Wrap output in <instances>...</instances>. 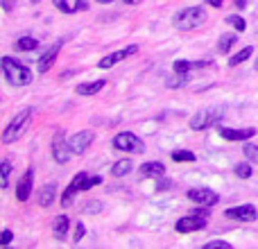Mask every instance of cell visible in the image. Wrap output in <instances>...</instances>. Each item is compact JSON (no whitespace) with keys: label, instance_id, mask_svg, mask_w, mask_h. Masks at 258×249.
Wrapping results in <instances>:
<instances>
[{"label":"cell","instance_id":"836d02e7","mask_svg":"<svg viewBox=\"0 0 258 249\" xmlns=\"http://www.w3.org/2000/svg\"><path fill=\"white\" fill-rule=\"evenodd\" d=\"M84 233H86L84 224H82V222H77V224H75V236H73V240H75V242H80L82 238H84Z\"/></svg>","mask_w":258,"mask_h":249},{"label":"cell","instance_id":"f35d334b","mask_svg":"<svg viewBox=\"0 0 258 249\" xmlns=\"http://www.w3.org/2000/svg\"><path fill=\"white\" fill-rule=\"evenodd\" d=\"M3 7L7 9V12H12V7H14V0H3Z\"/></svg>","mask_w":258,"mask_h":249},{"label":"cell","instance_id":"30bf717a","mask_svg":"<svg viewBox=\"0 0 258 249\" xmlns=\"http://www.w3.org/2000/svg\"><path fill=\"white\" fill-rule=\"evenodd\" d=\"M71 154H73V150H71V145H68V141H63L61 134H57V136H54V141H52V156H54V161L63 165V163H68V161H71Z\"/></svg>","mask_w":258,"mask_h":249},{"label":"cell","instance_id":"9c48e42d","mask_svg":"<svg viewBox=\"0 0 258 249\" xmlns=\"http://www.w3.org/2000/svg\"><path fill=\"white\" fill-rule=\"evenodd\" d=\"M229 220H238V222H254L258 218V209H254L251 204H242V206H231L224 211Z\"/></svg>","mask_w":258,"mask_h":249},{"label":"cell","instance_id":"d4e9b609","mask_svg":"<svg viewBox=\"0 0 258 249\" xmlns=\"http://www.w3.org/2000/svg\"><path fill=\"white\" fill-rule=\"evenodd\" d=\"M9 174H12V163H9L7 159L3 161V165H0V183H3V188H7V183H9Z\"/></svg>","mask_w":258,"mask_h":249},{"label":"cell","instance_id":"ac0fdd59","mask_svg":"<svg viewBox=\"0 0 258 249\" xmlns=\"http://www.w3.org/2000/svg\"><path fill=\"white\" fill-rule=\"evenodd\" d=\"M236 41H238V34H236V32H227V34H222V36L218 39V52L227 54L229 50L236 45Z\"/></svg>","mask_w":258,"mask_h":249},{"label":"cell","instance_id":"5b68a950","mask_svg":"<svg viewBox=\"0 0 258 249\" xmlns=\"http://www.w3.org/2000/svg\"><path fill=\"white\" fill-rule=\"evenodd\" d=\"M222 113H224V111H222V109H218V107L202 109V111H197L195 116L190 118V129H192V132H202V129L213 127L215 122H220Z\"/></svg>","mask_w":258,"mask_h":249},{"label":"cell","instance_id":"9a60e30c","mask_svg":"<svg viewBox=\"0 0 258 249\" xmlns=\"http://www.w3.org/2000/svg\"><path fill=\"white\" fill-rule=\"evenodd\" d=\"M54 195H57V183H45L43 188L39 191V195H36V202H39V206H50L54 202Z\"/></svg>","mask_w":258,"mask_h":249},{"label":"cell","instance_id":"d6986e66","mask_svg":"<svg viewBox=\"0 0 258 249\" xmlns=\"http://www.w3.org/2000/svg\"><path fill=\"white\" fill-rule=\"evenodd\" d=\"M204 66H211V61H183V59H179V61H174V73H181V75H186L188 71H192V68H204Z\"/></svg>","mask_w":258,"mask_h":249},{"label":"cell","instance_id":"3957f363","mask_svg":"<svg viewBox=\"0 0 258 249\" xmlns=\"http://www.w3.org/2000/svg\"><path fill=\"white\" fill-rule=\"evenodd\" d=\"M204 21H206L204 7H186V9L174 14V18H172L174 27H177V30H183V32L195 30V27H200Z\"/></svg>","mask_w":258,"mask_h":249},{"label":"cell","instance_id":"44dd1931","mask_svg":"<svg viewBox=\"0 0 258 249\" xmlns=\"http://www.w3.org/2000/svg\"><path fill=\"white\" fill-rule=\"evenodd\" d=\"M132 168H134L132 159H120V161H118V163H113L111 174H113V177H125V174L132 172Z\"/></svg>","mask_w":258,"mask_h":249},{"label":"cell","instance_id":"cb8c5ba5","mask_svg":"<svg viewBox=\"0 0 258 249\" xmlns=\"http://www.w3.org/2000/svg\"><path fill=\"white\" fill-rule=\"evenodd\" d=\"M172 159L177 161V163H192L195 154H192L190 150H177V152H172Z\"/></svg>","mask_w":258,"mask_h":249},{"label":"cell","instance_id":"4316f807","mask_svg":"<svg viewBox=\"0 0 258 249\" xmlns=\"http://www.w3.org/2000/svg\"><path fill=\"white\" fill-rule=\"evenodd\" d=\"M242 154H245L249 161L258 163V145H254V143H247V145L242 147Z\"/></svg>","mask_w":258,"mask_h":249},{"label":"cell","instance_id":"83f0119b","mask_svg":"<svg viewBox=\"0 0 258 249\" xmlns=\"http://www.w3.org/2000/svg\"><path fill=\"white\" fill-rule=\"evenodd\" d=\"M233 172H236V177H240V179H249L251 177V165L249 163H238L236 168H233Z\"/></svg>","mask_w":258,"mask_h":249},{"label":"cell","instance_id":"f546056e","mask_svg":"<svg viewBox=\"0 0 258 249\" xmlns=\"http://www.w3.org/2000/svg\"><path fill=\"white\" fill-rule=\"evenodd\" d=\"M227 23H229V25H233V27H236L238 32H245V27H247L245 18H240V16H238V14H236V16H227Z\"/></svg>","mask_w":258,"mask_h":249},{"label":"cell","instance_id":"ba28073f","mask_svg":"<svg viewBox=\"0 0 258 249\" xmlns=\"http://www.w3.org/2000/svg\"><path fill=\"white\" fill-rule=\"evenodd\" d=\"M93 141H95V134L89 132V129H84V132L73 134V136L68 138V145H71L73 154H84V152L91 147V143H93Z\"/></svg>","mask_w":258,"mask_h":249},{"label":"cell","instance_id":"7402d4cb","mask_svg":"<svg viewBox=\"0 0 258 249\" xmlns=\"http://www.w3.org/2000/svg\"><path fill=\"white\" fill-rule=\"evenodd\" d=\"M16 48L23 50V52H32V50L39 48V41H36L34 36H21V39L16 41Z\"/></svg>","mask_w":258,"mask_h":249},{"label":"cell","instance_id":"60d3db41","mask_svg":"<svg viewBox=\"0 0 258 249\" xmlns=\"http://www.w3.org/2000/svg\"><path fill=\"white\" fill-rule=\"evenodd\" d=\"M236 5H238V7H245V5H247V0H236Z\"/></svg>","mask_w":258,"mask_h":249},{"label":"cell","instance_id":"1f68e13d","mask_svg":"<svg viewBox=\"0 0 258 249\" xmlns=\"http://www.w3.org/2000/svg\"><path fill=\"white\" fill-rule=\"evenodd\" d=\"M204 247H206V249H218V247H222V249H229L231 245H229L227 240H211V242H206Z\"/></svg>","mask_w":258,"mask_h":249},{"label":"cell","instance_id":"ab89813d","mask_svg":"<svg viewBox=\"0 0 258 249\" xmlns=\"http://www.w3.org/2000/svg\"><path fill=\"white\" fill-rule=\"evenodd\" d=\"M143 0H125V5H141Z\"/></svg>","mask_w":258,"mask_h":249},{"label":"cell","instance_id":"7bdbcfd3","mask_svg":"<svg viewBox=\"0 0 258 249\" xmlns=\"http://www.w3.org/2000/svg\"><path fill=\"white\" fill-rule=\"evenodd\" d=\"M256 71H258V59H256Z\"/></svg>","mask_w":258,"mask_h":249},{"label":"cell","instance_id":"8d00e7d4","mask_svg":"<svg viewBox=\"0 0 258 249\" xmlns=\"http://www.w3.org/2000/svg\"><path fill=\"white\" fill-rule=\"evenodd\" d=\"M89 7V3H86V0H77V5L73 9H75V12H82V9H86Z\"/></svg>","mask_w":258,"mask_h":249},{"label":"cell","instance_id":"603a6c76","mask_svg":"<svg viewBox=\"0 0 258 249\" xmlns=\"http://www.w3.org/2000/svg\"><path fill=\"white\" fill-rule=\"evenodd\" d=\"M251 54H254V48H251V45H247V48H242L240 52H236L233 54L231 59H229V66H238V64H242V61H247V59L251 57Z\"/></svg>","mask_w":258,"mask_h":249},{"label":"cell","instance_id":"4dcf8cb0","mask_svg":"<svg viewBox=\"0 0 258 249\" xmlns=\"http://www.w3.org/2000/svg\"><path fill=\"white\" fill-rule=\"evenodd\" d=\"M183 82H186V80H183L181 73H177V77H168V86H170V89H177V86H183Z\"/></svg>","mask_w":258,"mask_h":249},{"label":"cell","instance_id":"8fae6325","mask_svg":"<svg viewBox=\"0 0 258 249\" xmlns=\"http://www.w3.org/2000/svg\"><path fill=\"white\" fill-rule=\"evenodd\" d=\"M32 183H34V170L27 168L25 174L18 179V186H16V200L18 202H27L32 195Z\"/></svg>","mask_w":258,"mask_h":249},{"label":"cell","instance_id":"7c38bea8","mask_svg":"<svg viewBox=\"0 0 258 249\" xmlns=\"http://www.w3.org/2000/svg\"><path fill=\"white\" fill-rule=\"evenodd\" d=\"M136 52H138V45H127V48L118 50V52H113V54H107V57H102V59H100L98 66H100V68H104V71H109V68H111L113 64L122 61L125 57H132V54H136Z\"/></svg>","mask_w":258,"mask_h":249},{"label":"cell","instance_id":"d6a6232c","mask_svg":"<svg viewBox=\"0 0 258 249\" xmlns=\"http://www.w3.org/2000/svg\"><path fill=\"white\" fill-rule=\"evenodd\" d=\"M102 183V177H86V183H84V191H91L93 186H100Z\"/></svg>","mask_w":258,"mask_h":249},{"label":"cell","instance_id":"4fadbf2b","mask_svg":"<svg viewBox=\"0 0 258 249\" xmlns=\"http://www.w3.org/2000/svg\"><path fill=\"white\" fill-rule=\"evenodd\" d=\"M59 50H61V43H54L52 48H48L43 54L39 57V64H36V68H39V73H48L50 68H52V64L57 61V54Z\"/></svg>","mask_w":258,"mask_h":249},{"label":"cell","instance_id":"d590c367","mask_svg":"<svg viewBox=\"0 0 258 249\" xmlns=\"http://www.w3.org/2000/svg\"><path fill=\"white\" fill-rule=\"evenodd\" d=\"M12 231H5L3 233V238H0V245H9V242H12Z\"/></svg>","mask_w":258,"mask_h":249},{"label":"cell","instance_id":"484cf974","mask_svg":"<svg viewBox=\"0 0 258 249\" xmlns=\"http://www.w3.org/2000/svg\"><path fill=\"white\" fill-rule=\"evenodd\" d=\"M82 211H84V213H89V215H98L100 211H102V202L91 200V202H86V204L82 206Z\"/></svg>","mask_w":258,"mask_h":249},{"label":"cell","instance_id":"ffe728a7","mask_svg":"<svg viewBox=\"0 0 258 249\" xmlns=\"http://www.w3.org/2000/svg\"><path fill=\"white\" fill-rule=\"evenodd\" d=\"M107 84L104 80H95V82H86V84L77 86V95H95L98 91H102V86Z\"/></svg>","mask_w":258,"mask_h":249},{"label":"cell","instance_id":"b9f144b4","mask_svg":"<svg viewBox=\"0 0 258 249\" xmlns=\"http://www.w3.org/2000/svg\"><path fill=\"white\" fill-rule=\"evenodd\" d=\"M100 5H107V3H113V0H98Z\"/></svg>","mask_w":258,"mask_h":249},{"label":"cell","instance_id":"2e32d148","mask_svg":"<svg viewBox=\"0 0 258 249\" xmlns=\"http://www.w3.org/2000/svg\"><path fill=\"white\" fill-rule=\"evenodd\" d=\"M141 174L143 177H152V179H159L165 174V165L159 163V161H150V163H143L141 165Z\"/></svg>","mask_w":258,"mask_h":249},{"label":"cell","instance_id":"8992f818","mask_svg":"<svg viewBox=\"0 0 258 249\" xmlns=\"http://www.w3.org/2000/svg\"><path fill=\"white\" fill-rule=\"evenodd\" d=\"M113 147L120 152H129V154H143L145 152V143L132 132H120L113 138Z\"/></svg>","mask_w":258,"mask_h":249},{"label":"cell","instance_id":"74e56055","mask_svg":"<svg viewBox=\"0 0 258 249\" xmlns=\"http://www.w3.org/2000/svg\"><path fill=\"white\" fill-rule=\"evenodd\" d=\"M206 3H209L211 7H215V9H218V7H222V5H224V0H206Z\"/></svg>","mask_w":258,"mask_h":249},{"label":"cell","instance_id":"52a82bcc","mask_svg":"<svg viewBox=\"0 0 258 249\" xmlns=\"http://www.w3.org/2000/svg\"><path fill=\"white\" fill-rule=\"evenodd\" d=\"M188 200L209 209V206H215V204H218V202H220V195H218L215 191H211V188H190V191H188Z\"/></svg>","mask_w":258,"mask_h":249},{"label":"cell","instance_id":"6da1fadb","mask_svg":"<svg viewBox=\"0 0 258 249\" xmlns=\"http://www.w3.org/2000/svg\"><path fill=\"white\" fill-rule=\"evenodd\" d=\"M32 109H23V111H18L16 116L12 118V122L5 127V132H3V143L5 145H9V143H14V141H18V138L25 134V129L30 127V120H32Z\"/></svg>","mask_w":258,"mask_h":249},{"label":"cell","instance_id":"e575fe53","mask_svg":"<svg viewBox=\"0 0 258 249\" xmlns=\"http://www.w3.org/2000/svg\"><path fill=\"white\" fill-rule=\"evenodd\" d=\"M52 3L57 5V7L61 9L63 14H75V9H71V7H68V5H66V0H52Z\"/></svg>","mask_w":258,"mask_h":249},{"label":"cell","instance_id":"e0dca14e","mask_svg":"<svg viewBox=\"0 0 258 249\" xmlns=\"http://www.w3.org/2000/svg\"><path fill=\"white\" fill-rule=\"evenodd\" d=\"M68 218L66 215H57L54 218V224H52V233H54V238L57 240H66V236H68Z\"/></svg>","mask_w":258,"mask_h":249},{"label":"cell","instance_id":"f1b7e54d","mask_svg":"<svg viewBox=\"0 0 258 249\" xmlns=\"http://www.w3.org/2000/svg\"><path fill=\"white\" fill-rule=\"evenodd\" d=\"M75 193H80V191H77V188L71 183V186L66 188V193H63V197H61V206H63V209H68V206H71V202H73V197H75Z\"/></svg>","mask_w":258,"mask_h":249},{"label":"cell","instance_id":"277c9868","mask_svg":"<svg viewBox=\"0 0 258 249\" xmlns=\"http://www.w3.org/2000/svg\"><path fill=\"white\" fill-rule=\"evenodd\" d=\"M206 222H209V211H206V206H200V209L190 211L186 218L177 220L174 229H177L179 233H190V231H200V229H204Z\"/></svg>","mask_w":258,"mask_h":249},{"label":"cell","instance_id":"5bb4252c","mask_svg":"<svg viewBox=\"0 0 258 249\" xmlns=\"http://www.w3.org/2000/svg\"><path fill=\"white\" fill-rule=\"evenodd\" d=\"M224 141H247V138H254L256 129L247 127V129H229V127H222L220 129Z\"/></svg>","mask_w":258,"mask_h":249},{"label":"cell","instance_id":"ee69618b","mask_svg":"<svg viewBox=\"0 0 258 249\" xmlns=\"http://www.w3.org/2000/svg\"><path fill=\"white\" fill-rule=\"evenodd\" d=\"M32 3H39V0H32Z\"/></svg>","mask_w":258,"mask_h":249},{"label":"cell","instance_id":"7a4b0ae2","mask_svg":"<svg viewBox=\"0 0 258 249\" xmlns=\"http://www.w3.org/2000/svg\"><path fill=\"white\" fill-rule=\"evenodd\" d=\"M3 73L12 86H27L32 82V71L23 64L14 61L12 57H3Z\"/></svg>","mask_w":258,"mask_h":249}]
</instances>
